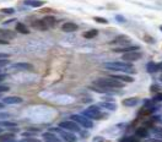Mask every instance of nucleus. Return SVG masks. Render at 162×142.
<instances>
[{"mask_svg":"<svg viewBox=\"0 0 162 142\" xmlns=\"http://www.w3.org/2000/svg\"><path fill=\"white\" fill-rule=\"evenodd\" d=\"M124 86L125 83L117 81L112 77H101L94 82V86L91 88L98 93H110V92L112 93V92H117V90L123 88Z\"/></svg>","mask_w":162,"mask_h":142,"instance_id":"1","label":"nucleus"},{"mask_svg":"<svg viewBox=\"0 0 162 142\" xmlns=\"http://www.w3.org/2000/svg\"><path fill=\"white\" fill-rule=\"evenodd\" d=\"M103 67L111 71H118V73H125V74H135V69L132 64H127L123 61H113V63H106L103 64Z\"/></svg>","mask_w":162,"mask_h":142,"instance_id":"2","label":"nucleus"},{"mask_svg":"<svg viewBox=\"0 0 162 142\" xmlns=\"http://www.w3.org/2000/svg\"><path fill=\"white\" fill-rule=\"evenodd\" d=\"M82 115L86 116L90 120H100V119L103 118V115H102V113H101V110L97 105H91L88 109L82 112Z\"/></svg>","mask_w":162,"mask_h":142,"instance_id":"3","label":"nucleus"},{"mask_svg":"<svg viewBox=\"0 0 162 142\" xmlns=\"http://www.w3.org/2000/svg\"><path fill=\"white\" fill-rule=\"evenodd\" d=\"M70 119H71V121L76 122L78 125H81V126H84V128H86V129H91V128H94V122H92V120L87 119V118L84 116L82 114L71 115Z\"/></svg>","mask_w":162,"mask_h":142,"instance_id":"4","label":"nucleus"},{"mask_svg":"<svg viewBox=\"0 0 162 142\" xmlns=\"http://www.w3.org/2000/svg\"><path fill=\"white\" fill-rule=\"evenodd\" d=\"M50 132H59V135L65 142H76V136L71 131H65L59 128V129H50Z\"/></svg>","mask_w":162,"mask_h":142,"instance_id":"5","label":"nucleus"},{"mask_svg":"<svg viewBox=\"0 0 162 142\" xmlns=\"http://www.w3.org/2000/svg\"><path fill=\"white\" fill-rule=\"evenodd\" d=\"M59 128L63 129V130H68V131H71V132H79L80 131V126L78 125L76 122L74 121H62L59 122Z\"/></svg>","mask_w":162,"mask_h":142,"instance_id":"6","label":"nucleus"},{"mask_svg":"<svg viewBox=\"0 0 162 142\" xmlns=\"http://www.w3.org/2000/svg\"><path fill=\"white\" fill-rule=\"evenodd\" d=\"M130 42H132L130 37H128V36H124V34H119V36H117V37H116L113 41L110 42V44H111V45L118 44V45H120V47H124V45H130V44H129Z\"/></svg>","mask_w":162,"mask_h":142,"instance_id":"7","label":"nucleus"},{"mask_svg":"<svg viewBox=\"0 0 162 142\" xmlns=\"http://www.w3.org/2000/svg\"><path fill=\"white\" fill-rule=\"evenodd\" d=\"M141 57H142V54L139 51H130V53H125V54H123L122 60L130 63V61H136V60L141 59Z\"/></svg>","mask_w":162,"mask_h":142,"instance_id":"8","label":"nucleus"},{"mask_svg":"<svg viewBox=\"0 0 162 142\" xmlns=\"http://www.w3.org/2000/svg\"><path fill=\"white\" fill-rule=\"evenodd\" d=\"M15 32L10 31V29H5V28H0V39L3 41H9L15 38Z\"/></svg>","mask_w":162,"mask_h":142,"instance_id":"9","label":"nucleus"},{"mask_svg":"<svg viewBox=\"0 0 162 142\" xmlns=\"http://www.w3.org/2000/svg\"><path fill=\"white\" fill-rule=\"evenodd\" d=\"M138 50H139L138 45H124V47L113 49V51H116V53H130V51H138Z\"/></svg>","mask_w":162,"mask_h":142,"instance_id":"10","label":"nucleus"},{"mask_svg":"<svg viewBox=\"0 0 162 142\" xmlns=\"http://www.w3.org/2000/svg\"><path fill=\"white\" fill-rule=\"evenodd\" d=\"M110 77H112V79H114L117 81H120V82H125V83L134 82V79L132 76H129V75H119V74H117V75H111Z\"/></svg>","mask_w":162,"mask_h":142,"instance_id":"11","label":"nucleus"},{"mask_svg":"<svg viewBox=\"0 0 162 142\" xmlns=\"http://www.w3.org/2000/svg\"><path fill=\"white\" fill-rule=\"evenodd\" d=\"M22 102H24V99L17 96H9L3 99V103H5V104H20Z\"/></svg>","mask_w":162,"mask_h":142,"instance_id":"12","label":"nucleus"},{"mask_svg":"<svg viewBox=\"0 0 162 142\" xmlns=\"http://www.w3.org/2000/svg\"><path fill=\"white\" fill-rule=\"evenodd\" d=\"M10 69H14V70H32L33 66L28 63H16V64H12L10 66Z\"/></svg>","mask_w":162,"mask_h":142,"instance_id":"13","label":"nucleus"},{"mask_svg":"<svg viewBox=\"0 0 162 142\" xmlns=\"http://www.w3.org/2000/svg\"><path fill=\"white\" fill-rule=\"evenodd\" d=\"M78 28H79V26L74 22H65L64 25H62V31H64V32H75V31H78Z\"/></svg>","mask_w":162,"mask_h":142,"instance_id":"14","label":"nucleus"},{"mask_svg":"<svg viewBox=\"0 0 162 142\" xmlns=\"http://www.w3.org/2000/svg\"><path fill=\"white\" fill-rule=\"evenodd\" d=\"M24 4L27 5V6H31V8H41L46 3L44 2H41V0H25Z\"/></svg>","mask_w":162,"mask_h":142,"instance_id":"15","label":"nucleus"},{"mask_svg":"<svg viewBox=\"0 0 162 142\" xmlns=\"http://www.w3.org/2000/svg\"><path fill=\"white\" fill-rule=\"evenodd\" d=\"M100 105L102 106V108H104V109H107V110H111V112H114L116 109H117V105H116V103H111V102H102V103H100Z\"/></svg>","mask_w":162,"mask_h":142,"instance_id":"16","label":"nucleus"},{"mask_svg":"<svg viewBox=\"0 0 162 142\" xmlns=\"http://www.w3.org/2000/svg\"><path fill=\"white\" fill-rule=\"evenodd\" d=\"M42 21L48 27H50V26H54V23H56V17H54L53 15H47V16H44L43 19H42Z\"/></svg>","mask_w":162,"mask_h":142,"instance_id":"17","label":"nucleus"},{"mask_svg":"<svg viewBox=\"0 0 162 142\" xmlns=\"http://www.w3.org/2000/svg\"><path fill=\"white\" fill-rule=\"evenodd\" d=\"M139 103V99L136 97H132V98H127V99H124L123 100V105L125 106H134Z\"/></svg>","mask_w":162,"mask_h":142,"instance_id":"18","label":"nucleus"},{"mask_svg":"<svg viewBox=\"0 0 162 142\" xmlns=\"http://www.w3.org/2000/svg\"><path fill=\"white\" fill-rule=\"evenodd\" d=\"M11 140H15V134L12 132H5L0 135V142H8Z\"/></svg>","mask_w":162,"mask_h":142,"instance_id":"19","label":"nucleus"},{"mask_svg":"<svg viewBox=\"0 0 162 142\" xmlns=\"http://www.w3.org/2000/svg\"><path fill=\"white\" fill-rule=\"evenodd\" d=\"M32 26L34 27V28H37V29H40V31H46V29H48V26L42 21V20H38V21H34L33 23H32Z\"/></svg>","mask_w":162,"mask_h":142,"instance_id":"20","label":"nucleus"},{"mask_svg":"<svg viewBox=\"0 0 162 142\" xmlns=\"http://www.w3.org/2000/svg\"><path fill=\"white\" fill-rule=\"evenodd\" d=\"M16 31L19 33H22V34H28L30 33L28 27L26 25H24V23H17L16 25Z\"/></svg>","mask_w":162,"mask_h":142,"instance_id":"21","label":"nucleus"},{"mask_svg":"<svg viewBox=\"0 0 162 142\" xmlns=\"http://www.w3.org/2000/svg\"><path fill=\"white\" fill-rule=\"evenodd\" d=\"M97 34H98V31L97 29H91V31H86L82 36H84V38L90 39V38H95Z\"/></svg>","mask_w":162,"mask_h":142,"instance_id":"22","label":"nucleus"},{"mask_svg":"<svg viewBox=\"0 0 162 142\" xmlns=\"http://www.w3.org/2000/svg\"><path fill=\"white\" fill-rule=\"evenodd\" d=\"M146 70H148V73H150V74H155V73H157V71H158V66H157V64L151 61V63L148 64Z\"/></svg>","mask_w":162,"mask_h":142,"instance_id":"23","label":"nucleus"},{"mask_svg":"<svg viewBox=\"0 0 162 142\" xmlns=\"http://www.w3.org/2000/svg\"><path fill=\"white\" fill-rule=\"evenodd\" d=\"M136 136H139V137H148L149 136V131H148V129H145V128H139V129H136Z\"/></svg>","mask_w":162,"mask_h":142,"instance_id":"24","label":"nucleus"},{"mask_svg":"<svg viewBox=\"0 0 162 142\" xmlns=\"http://www.w3.org/2000/svg\"><path fill=\"white\" fill-rule=\"evenodd\" d=\"M43 138H46L47 141H52V140H57V137H56V135H54L53 132H46V134H43Z\"/></svg>","mask_w":162,"mask_h":142,"instance_id":"25","label":"nucleus"},{"mask_svg":"<svg viewBox=\"0 0 162 142\" xmlns=\"http://www.w3.org/2000/svg\"><path fill=\"white\" fill-rule=\"evenodd\" d=\"M160 90H161V88H160V86L158 85H152L151 87H150V91L151 92H154V93H160Z\"/></svg>","mask_w":162,"mask_h":142,"instance_id":"26","label":"nucleus"},{"mask_svg":"<svg viewBox=\"0 0 162 142\" xmlns=\"http://www.w3.org/2000/svg\"><path fill=\"white\" fill-rule=\"evenodd\" d=\"M152 131H154L156 135H162V128H160V126H154V128H152Z\"/></svg>","mask_w":162,"mask_h":142,"instance_id":"27","label":"nucleus"},{"mask_svg":"<svg viewBox=\"0 0 162 142\" xmlns=\"http://www.w3.org/2000/svg\"><path fill=\"white\" fill-rule=\"evenodd\" d=\"M0 125L3 126H8V128H11V126H16L15 122H8V121H4V122H0Z\"/></svg>","mask_w":162,"mask_h":142,"instance_id":"28","label":"nucleus"},{"mask_svg":"<svg viewBox=\"0 0 162 142\" xmlns=\"http://www.w3.org/2000/svg\"><path fill=\"white\" fill-rule=\"evenodd\" d=\"M8 64H10L8 59H0V67H4V66H6Z\"/></svg>","mask_w":162,"mask_h":142,"instance_id":"29","label":"nucleus"},{"mask_svg":"<svg viewBox=\"0 0 162 142\" xmlns=\"http://www.w3.org/2000/svg\"><path fill=\"white\" fill-rule=\"evenodd\" d=\"M8 91H9V87H8V86L0 85V93H3V92H8Z\"/></svg>","mask_w":162,"mask_h":142,"instance_id":"30","label":"nucleus"},{"mask_svg":"<svg viewBox=\"0 0 162 142\" xmlns=\"http://www.w3.org/2000/svg\"><path fill=\"white\" fill-rule=\"evenodd\" d=\"M3 12L4 14H8V15H12L15 12V10L14 9H3Z\"/></svg>","mask_w":162,"mask_h":142,"instance_id":"31","label":"nucleus"},{"mask_svg":"<svg viewBox=\"0 0 162 142\" xmlns=\"http://www.w3.org/2000/svg\"><path fill=\"white\" fill-rule=\"evenodd\" d=\"M154 100L155 102H162V93H158L154 97Z\"/></svg>","mask_w":162,"mask_h":142,"instance_id":"32","label":"nucleus"},{"mask_svg":"<svg viewBox=\"0 0 162 142\" xmlns=\"http://www.w3.org/2000/svg\"><path fill=\"white\" fill-rule=\"evenodd\" d=\"M95 21L102 22V23H107V20H106V19H102V17H95Z\"/></svg>","mask_w":162,"mask_h":142,"instance_id":"33","label":"nucleus"},{"mask_svg":"<svg viewBox=\"0 0 162 142\" xmlns=\"http://www.w3.org/2000/svg\"><path fill=\"white\" fill-rule=\"evenodd\" d=\"M9 58V54L6 53H0V59H8Z\"/></svg>","mask_w":162,"mask_h":142,"instance_id":"34","label":"nucleus"},{"mask_svg":"<svg viewBox=\"0 0 162 142\" xmlns=\"http://www.w3.org/2000/svg\"><path fill=\"white\" fill-rule=\"evenodd\" d=\"M36 134H37V132H30V131H28V132H25V134H24V136L28 137V136H34Z\"/></svg>","mask_w":162,"mask_h":142,"instance_id":"35","label":"nucleus"},{"mask_svg":"<svg viewBox=\"0 0 162 142\" xmlns=\"http://www.w3.org/2000/svg\"><path fill=\"white\" fill-rule=\"evenodd\" d=\"M26 142H41L38 138H28V140H26Z\"/></svg>","mask_w":162,"mask_h":142,"instance_id":"36","label":"nucleus"},{"mask_svg":"<svg viewBox=\"0 0 162 142\" xmlns=\"http://www.w3.org/2000/svg\"><path fill=\"white\" fill-rule=\"evenodd\" d=\"M5 79H6V74H3V73L0 74V82H3Z\"/></svg>","mask_w":162,"mask_h":142,"instance_id":"37","label":"nucleus"},{"mask_svg":"<svg viewBox=\"0 0 162 142\" xmlns=\"http://www.w3.org/2000/svg\"><path fill=\"white\" fill-rule=\"evenodd\" d=\"M9 42L8 41H3V39H0V45H8Z\"/></svg>","mask_w":162,"mask_h":142,"instance_id":"38","label":"nucleus"},{"mask_svg":"<svg viewBox=\"0 0 162 142\" xmlns=\"http://www.w3.org/2000/svg\"><path fill=\"white\" fill-rule=\"evenodd\" d=\"M117 20H118V21H122V22L125 21V19H124V17H122V16H117Z\"/></svg>","mask_w":162,"mask_h":142,"instance_id":"39","label":"nucleus"},{"mask_svg":"<svg viewBox=\"0 0 162 142\" xmlns=\"http://www.w3.org/2000/svg\"><path fill=\"white\" fill-rule=\"evenodd\" d=\"M94 141H95V142H98V141H104V140H103L102 137H95Z\"/></svg>","mask_w":162,"mask_h":142,"instance_id":"40","label":"nucleus"},{"mask_svg":"<svg viewBox=\"0 0 162 142\" xmlns=\"http://www.w3.org/2000/svg\"><path fill=\"white\" fill-rule=\"evenodd\" d=\"M149 142H162V140H158V138H152V140H150Z\"/></svg>","mask_w":162,"mask_h":142,"instance_id":"41","label":"nucleus"},{"mask_svg":"<svg viewBox=\"0 0 162 142\" xmlns=\"http://www.w3.org/2000/svg\"><path fill=\"white\" fill-rule=\"evenodd\" d=\"M157 66H158V70H161V71H162V63L157 64Z\"/></svg>","mask_w":162,"mask_h":142,"instance_id":"42","label":"nucleus"},{"mask_svg":"<svg viewBox=\"0 0 162 142\" xmlns=\"http://www.w3.org/2000/svg\"><path fill=\"white\" fill-rule=\"evenodd\" d=\"M47 142H62V141H59V140L57 138V140H52V141H47Z\"/></svg>","mask_w":162,"mask_h":142,"instance_id":"43","label":"nucleus"},{"mask_svg":"<svg viewBox=\"0 0 162 142\" xmlns=\"http://www.w3.org/2000/svg\"><path fill=\"white\" fill-rule=\"evenodd\" d=\"M145 39H146V41H150V42H154V39H152V38H149V37H145Z\"/></svg>","mask_w":162,"mask_h":142,"instance_id":"44","label":"nucleus"},{"mask_svg":"<svg viewBox=\"0 0 162 142\" xmlns=\"http://www.w3.org/2000/svg\"><path fill=\"white\" fill-rule=\"evenodd\" d=\"M160 81H162V75H161V76H160Z\"/></svg>","mask_w":162,"mask_h":142,"instance_id":"45","label":"nucleus"},{"mask_svg":"<svg viewBox=\"0 0 162 142\" xmlns=\"http://www.w3.org/2000/svg\"><path fill=\"white\" fill-rule=\"evenodd\" d=\"M160 29H161V31H162V26H161V27H160Z\"/></svg>","mask_w":162,"mask_h":142,"instance_id":"46","label":"nucleus"},{"mask_svg":"<svg viewBox=\"0 0 162 142\" xmlns=\"http://www.w3.org/2000/svg\"><path fill=\"white\" fill-rule=\"evenodd\" d=\"M0 132H3V131H2V129H0Z\"/></svg>","mask_w":162,"mask_h":142,"instance_id":"47","label":"nucleus"}]
</instances>
